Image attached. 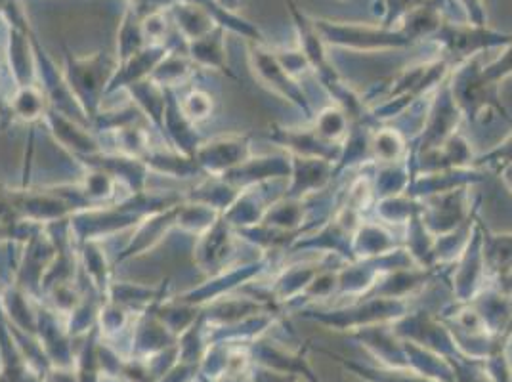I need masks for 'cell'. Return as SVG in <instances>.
<instances>
[{
	"mask_svg": "<svg viewBox=\"0 0 512 382\" xmlns=\"http://www.w3.org/2000/svg\"><path fill=\"white\" fill-rule=\"evenodd\" d=\"M0 382H2V381H0Z\"/></svg>",
	"mask_w": 512,
	"mask_h": 382,
	"instance_id": "5b68a950",
	"label": "cell"
},
{
	"mask_svg": "<svg viewBox=\"0 0 512 382\" xmlns=\"http://www.w3.org/2000/svg\"><path fill=\"white\" fill-rule=\"evenodd\" d=\"M509 75H512V41L507 44V50L499 60H495L493 64L480 69V77L493 86L497 85L499 81H503L505 77H509Z\"/></svg>",
	"mask_w": 512,
	"mask_h": 382,
	"instance_id": "3957f363",
	"label": "cell"
},
{
	"mask_svg": "<svg viewBox=\"0 0 512 382\" xmlns=\"http://www.w3.org/2000/svg\"><path fill=\"white\" fill-rule=\"evenodd\" d=\"M461 4L465 6V10H467V14H469V18L474 25H486L482 0H461Z\"/></svg>",
	"mask_w": 512,
	"mask_h": 382,
	"instance_id": "277c9868",
	"label": "cell"
},
{
	"mask_svg": "<svg viewBox=\"0 0 512 382\" xmlns=\"http://www.w3.org/2000/svg\"><path fill=\"white\" fill-rule=\"evenodd\" d=\"M434 35L438 37V43L442 44L444 50L451 56H465V58L491 46H507L512 41L511 35L497 33L488 29L486 25H474V23L469 25L442 23Z\"/></svg>",
	"mask_w": 512,
	"mask_h": 382,
	"instance_id": "7a4b0ae2",
	"label": "cell"
},
{
	"mask_svg": "<svg viewBox=\"0 0 512 382\" xmlns=\"http://www.w3.org/2000/svg\"><path fill=\"white\" fill-rule=\"evenodd\" d=\"M323 41L358 48V50H384V48H400L415 43L404 29H388V27H367V25H341L337 22L316 20Z\"/></svg>",
	"mask_w": 512,
	"mask_h": 382,
	"instance_id": "6da1fadb",
	"label": "cell"
}]
</instances>
